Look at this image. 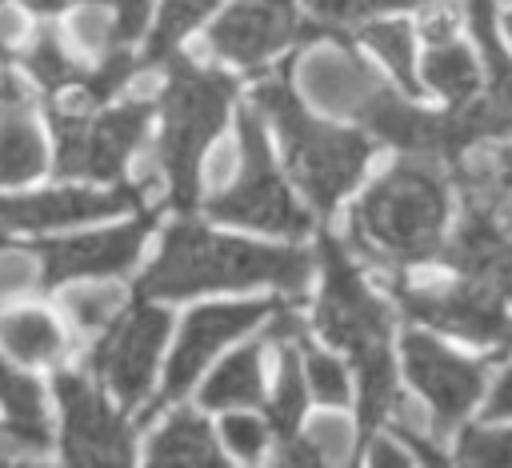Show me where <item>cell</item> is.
Returning <instances> with one entry per match:
<instances>
[{"mask_svg":"<svg viewBox=\"0 0 512 468\" xmlns=\"http://www.w3.org/2000/svg\"><path fill=\"white\" fill-rule=\"evenodd\" d=\"M324 288L316 300V328L324 340L360 372V448L376 436L396 404V360H392V316L388 304L364 284L336 236H320Z\"/></svg>","mask_w":512,"mask_h":468,"instance_id":"cell-1","label":"cell"},{"mask_svg":"<svg viewBox=\"0 0 512 468\" xmlns=\"http://www.w3.org/2000/svg\"><path fill=\"white\" fill-rule=\"evenodd\" d=\"M252 284L300 292L308 284V256L288 244L236 240V236L208 232L192 220H176L156 260L140 272L136 296L184 300L212 288H252Z\"/></svg>","mask_w":512,"mask_h":468,"instance_id":"cell-2","label":"cell"},{"mask_svg":"<svg viewBox=\"0 0 512 468\" xmlns=\"http://www.w3.org/2000/svg\"><path fill=\"white\" fill-rule=\"evenodd\" d=\"M448 220V188L436 160L404 156L352 208L348 232L356 248L388 264H420L440 256Z\"/></svg>","mask_w":512,"mask_h":468,"instance_id":"cell-3","label":"cell"},{"mask_svg":"<svg viewBox=\"0 0 512 468\" xmlns=\"http://www.w3.org/2000/svg\"><path fill=\"white\" fill-rule=\"evenodd\" d=\"M288 68L292 64H284L276 80L256 84L252 100L276 124L284 160H288L296 184L304 188V196L312 200V208L316 212H332L336 200L360 180V172H364V164H368L376 144H372V132L364 136V132L316 120L296 100V92L288 84Z\"/></svg>","mask_w":512,"mask_h":468,"instance_id":"cell-4","label":"cell"},{"mask_svg":"<svg viewBox=\"0 0 512 468\" xmlns=\"http://www.w3.org/2000/svg\"><path fill=\"white\" fill-rule=\"evenodd\" d=\"M236 80L220 68H200L188 56H168V84L160 92L164 132H160V168L168 180V204L192 212L200 188V160L220 136Z\"/></svg>","mask_w":512,"mask_h":468,"instance_id":"cell-5","label":"cell"},{"mask_svg":"<svg viewBox=\"0 0 512 468\" xmlns=\"http://www.w3.org/2000/svg\"><path fill=\"white\" fill-rule=\"evenodd\" d=\"M204 212L212 220L244 224L276 236H304L312 228V216L296 204V196L288 192L284 176L272 164L260 108H240V172L220 196L204 204Z\"/></svg>","mask_w":512,"mask_h":468,"instance_id":"cell-6","label":"cell"},{"mask_svg":"<svg viewBox=\"0 0 512 468\" xmlns=\"http://www.w3.org/2000/svg\"><path fill=\"white\" fill-rule=\"evenodd\" d=\"M48 120L56 132V168L64 176H96V180H120L128 156L136 152L152 104L132 100L116 108H92L76 112L60 100H48Z\"/></svg>","mask_w":512,"mask_h":468,"instance_id":"cell-7","label":"cell"},{"mask_svg":"<svg viewBox=\"0 0 512 468\" xmlns=\"http://www.w3.org/2000/svg\"><path fill=\"white\" fill-rule=\"evenodd\" d=\"M168 328H172L168 312L152 304V296H136L96 336L88 352V368L108 392H116L124 408H140L148 400Z\"/></svg>","mask_w":512,"mask_h":468,"instance_id":"cell-8","label":"cell"},{"mask_svg":"<svg viewBox=\"0 0 512 468\" xmlns=\"http://www.w3.org/2000/svg\"><path fill=\"white\" fill-rule=\"evenodd\" d=\"M404 316L416 324H428L432 332H452L472 344H488L496 356L512 348V304L476 280H456V284H436V288H412L404 280L392 284Z\"/></svg>","mask_w":512,"mask_h":468,"instance_id":"cell-9","label":"cell"},{"mask_svg":"<svg viewBox=\"0 0 512 468\" xmlns=\"http://www.w3.org/2000/svg\"><path fill=\"white\" fill-rule=\"evenodd\" d=\"M280 304L272 300H244V304H200L184 324H180V336H176V348H172V360L164 368V384L156 392L152 404L140 408V420H152L160 408H168L172 400H180L192 380L204 372V364L240 332H248L252 324H260L264 316H276Z\"/></svg>","mask_w":512,"mask_h":468,"instance_id":"cell-10","label":"cell"},{"mask_svg":"<svg viewBox=\"0 0 512 468\" xmlns=\"http://www.w3.org/2000/svg\"><path fill=\"white\" fill-rule=\"evenodd\" d=\"M316 36H324V28L316 20H304L296 12V0H236L208 28V48L236 68H260L288 44Z\"/></svg>","mask_w":512,"mask_h":468,"instance_id":"cell-11","label":"cell"},{"mask_svg":"<svg viewBox=\"0 0 512 468\" xmlns=\"http://www.w3.org/2000/svg\"><path fill=\"white\" fill-rule=\"evenodd\" d=\"M60 400V452L68 464H132V432L124 416L76 372L56 376Z\"/></svg>","mask_w":512,"mask_h":468,"instance_id":"cell-12","label":"cell"},{"mask_svg":"<svg viewBox=\"0 0 512 468\" xmlns=\"http://www.w3.org/2000/svg\"><path fill=\"white\" fill-rule=\"evenodd\" d=\"M152 224H156V212H144V216H136L120 228L32 244V252L40 256V288H56L64 280H84V276H120V272H128L136 264L140 244L152 232Z\"/></svg>","mask_w":512,"mask_h":468,"instance_id":"cell-13","label":"cell"},{"mask_svg":"<svg viewBox=\"0 0 512 468\" xmlns=\"http://www.w3.org/2000/svg\"><path fill=\"white\" fill-rule=\"evenodd\" d=\"M484 360H464L428 332L404 336V372L428 400L440 428H456L484 392Z\"/></svg>","mask_w":512,"mask_h":468,"instance_id":"cell-14","label":"cell"},{"mask_svg":"<svg viewBox=\"0 0 512 468\" xmlns=\"http://www.w3.org/2000/svg\"><path fill=\"white\" fill-rule=\"evenodd\" d=\"M360 120L376 140L396 144L404 156H424L448 168H460L464 160V144L456 136V124L444 112H428L412 100H400L388 88H376L364 104H360Z\"/></svg>","mask_w":512,"mask_h":468,"instance_id":"cell-15","label":"cell"},{"mask_svg":"<svg viewBox=\"0 0 512 468\" xmlns=\"http://www.w3.org/2000/svg\"><path fill=\"white\" fill-rule=\"evenodd\" d=\"M140 188L116 184V188H56L36 196H0V228L4 232H44V228H68L84 220H100L120 208H136Z\"/></svg>","mask_w":512,"mask_h":468,"instance_id":"cell-16","label":"cell"},{"mask_svg":"<svg viewBox=\"0 0 512 468\" xmlns=\"http://www.w3.org/2000/svg\"><path fill=\"white\" fill-rule=\"evenodd\" d=\"M440 260L464 280L496 288L512 304V240L488 204H468L456 236L440 248Z\"/></svg>","mask_w":512,"mask_h":468,"instance_id":"cell-17","label":"cell"},{"mask_svg":"<svg viewBox=\"0 0 512 468\" xmlns=\"http://www.w3.org/2000/svg\"><path fill=\"white\" fill-rule=\"evenodd\" d=\"M44 164H48V148L24 92L0 96V184H24L40 176Z\"/></svg>","mask_w":512,"mask_h":468,"instance_id":"cell-18","label":"cell"},{"mask_svg":"<svg viewBox=\"0 0 512 468\" xmlns=\"http://www.w3.org/2000/svg\"><path fill=\"white\" fill-rule=\"evenodd\" d=\"M424 80L436 96H444L448 104L468 100L472 92H480V68L472 60V52L464 44L452 40V24L448 20H428V56H424Z\"/></svg>","mask_w":512,"mask_h":468,"instance_id":"cell-19","label":"cell"},{"mask_svg":"<svg viewBox=\"0 0 512 468\" xmlns=\"http://www.w3.org/2000/svg\"><path fill=\"white\" fill-rule=\"evenodd\" d=\"M152 464H224V448L216 444V432L196 412H172L164 428L148 440Z\"/></svg>","mask_w":512,"mask_h":468,"instance_id":"cell-20","label":"cell"},{"mask_svg":"<svg viewBox=\"0 0 512 468\" xmlns=\"http://www.w3.org/2000/svg\"><path fill=\"white\" fill-rule=\"evenodd\" d=\"M264 396V372H260V340L236 348L200 388L204 408H248Z\"/></svg>","mask_w":512,"mask_h":468,"instance_id":"cell-21","label":"cell"},{"mask_svg":"<svg viewBox=\"0 0 512 468\" xmlns=\"http://www.w3.org/2000/svg\"><path fill=\"white\" fill-rule=\"evenodd\" d=\"M0 408L8 416V432L20 440L36 444L40 452L48 448V416H44V392L32 376H24L12 360L0 356Z\"/></svg>","mask_w":512,"mask_h":468,"instance_id":"cell-22","label":"cell"},{"mask_svg":"<svg viewBox=\"0 0 512 468\" xmlns=\"http://www.w3.org/2000/svg\"><path fill=\"white\" fill-rule=\"evenodd\" d=\"M0 344L20 364H48L64 352V332L44 308L0 312Z\"/></svg>","mask_w":512,"mask_h":468,"instance_id":"cell-23","label":"cell"},{"mask_svg":"<svg viewBox=\"0 0 512 468\" xmlns=\"http://www.w3.org/2000/svg\"><path fill=\"white\" fill-rule=\"evenodd\" d=\"M304 404H308V376H304L300 344L292 340V344L280 352V376H276L272 396L264 400V420H268V428H272V440H288V436L300 432Z\"/></svg>","mask_w":512,"mask_h":468,"instance_id":"cell-24","label":"cell"},{"mask_svg":"<svg viewBox=\"0 0 512 468\" xmlns=\"http://www.w3.org/2000/svg\"><path fill=\"white\" fill-rule=\"evenodd\" d=\"M16 60L24 64V72H28L48 96L68 92V88H76V84L88 76V68H80V64L72 60V52L60 44V36H56L52 28H40L36 40H32Z\"/></svg>","mask_w":512,"mask_h":468,"instance_id":"cell-25","label":"cell"},{"mask_svg":"<svg viewBox=\"0 0 512 468\" xmlns=\"http://www.w3.org/2000/svg\"><path fill=\"white\" fill-rule=\"evenodd\" d=\"M216 4H220V0H164L156 24H152V32H148V48H144V56H140V68L164 64V60L180 48V40H184Z\"/></svg>","mask_w":512,"mask_h":468,"instance_id":"cell-26","label":"cell"},{"mask_svg":"<svg viewBox=\"0 0 512 468\" xmlns=\"http://www.w3.org/2000/svg\"><path fill=\"white\" fill-rule=\"evenodd\" d=\"M356 40L368 44L372 52H380V60L392 68V76L400 80V88L408 96L420 92V80H416V68H412V28L404 20H368L356 32Z\"/></svg>","mask_w":512,"mask_h":468,"instance_id":"cell-27","label":"cell"},{"mask_svg":"<svg viewBox=\"0 0 512 468\" xmlns=\"http://www.w3.org/2000/svg\"><path fill=\"white\" fill-rule=\"evenodd\" d=\"M424 0H304V8L312 12V20L332 32V36H344L348 28L356 24H368L384 12H396V8H416Z\"/></svg>","mask_w":512,"mask_h":468,"instance_id":"cell-28","label":"cell"},{"mask_svg":"<svg viewBox=\"0 0 512 468\" xmlns=\"http://www.w3.org/2000/svg\"><path fill=\"white\" fill-rule=\"evenodd\" d=\"M296 344H300V356H304L308 392H312L320 404H336V408H340V404H348V372H344V364H340L336 356H328V352L312 348L304 332L296 336Z\"/></svg>","mask_w":512,"mask_h":468,"instance_id":"cell-29","label":"cell"},{"mask_svg":"<svg viewBox=\"0 0 512 468\" xmlns=\"http://www.w3.org/2000/svg\"><path fill=\"white\" fill-rule=\"evenodd\" d=\"M220 436H224V444H228L232 456H240V460H260L264 448H268V440H272V428H268V420H256V416H248V412H232V416H224Z\"/></svg>","mask_w":512,"mask_h":468,"instance_id":"cell-30","label":"cell"},{"mask_svg":"<svg viewBox=\"0 0 512 468\" xmlns=\"http://www.w3.org/2000/svg\"><path fill=\"white\" fill-rule=\"evenodd\" d=\"M456 456L468 464H512V428H464Z\"/></svg>","mask_w":512,"mask_h":468,"instance_id":"cell-31","label":"cell"},{"mask_svg":"<svg viewBox=\"0 0 512 468\" xmlns=\"http://www.w3.org/2000/svg\"><path fill=\"white\" fill-rule=\"evenodd\" d=\"M112 8V44H136L144 36L152 0H104Z\"/></svg>","mask_w":512,"mask_h":468,"instance_id":"cell-32","label":"cell"},{"mask_svg":"<svg viewBox=\"0 0 512 468\" xmlns=\"http://www.w3.org/2000/svg\"><path fill=\"white\" fill-rule=\"evenodd\" d=\"M488 420H512V368L500 376V384L492 388L488 400Z\"/></svg>","mask_w":512,"mask_h":468,"instance_id":"cell-33","label":"cell"},{"mask_svg":"<svg viewBox=\"0 0 512 468\" xmlns=\"http://www.w3.org/2000/svg\"><path fill=\"white\" fill-rule=\"evenodd\" d=\"M492 188H496V192H512V144H504V148H500V156H496Z\"/></svg>","mask_w":512,"mask_h":468,"instance_id":"cell-34","label":"cell"},{"mask_svg":"<svg viewBox=\"0 0 512 468\" xmlns=\"http://www.w3.org/2000/svg\"><path fill=\"white\" fill-rule=\"evenodd\" d=\"M12 92H20V84L12 76H0V96H12Z\"/></svg>","mask_w":512,"mask_h":468,"instance_id":"cell-35","label":"cell"},{"mask_svg":"<svg viewBox=\"0 0 512 468\" xmlns=\"http://www.w3.org/2000/svg\"><path fill=\"white\" fill-rule=\"evenodd\" d=\"M504 28H508V36H512V12H508V16H504Z\"/></svg>","mask_w":512,"mask_h":468,"instance_id":"cell-36","label":"cell"},{"mask_svg":"<svg viewBox=\"0 0 512 468\" xmlns=\"http://www.w3.org/2000/svg\"><path fill=\"white\" fill-rule=\"evenodd\" d=\"M4 244H8V232H4V228H0V248H4Z\"/></svg>","mask_w":512,"mask_h":468,"instance_id":"cell-37","label":"cell"}]
</instances>
